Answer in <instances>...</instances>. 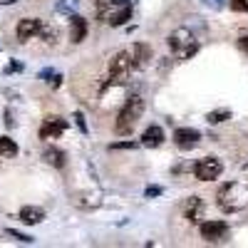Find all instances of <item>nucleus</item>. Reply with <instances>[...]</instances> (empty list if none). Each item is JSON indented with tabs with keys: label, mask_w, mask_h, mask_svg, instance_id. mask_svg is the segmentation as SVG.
<instances>
[{
	"label": "nucleus",
	"mask_w": 248,
	"mask_h": 248,
	"mask_svg": "<svg viewBox=\"0 0 248 248\" xmlns=\"http://www.w3.org/2000/svg\"><path fill=\"white\" fill-rule=\"evenodd\" d=\"M201 199L199 196H191L189 203H186V218H191V221H199V214H201Z\"/></svg>",
	"instance_id": "dca6fc26"
},
{
	"label": "nucleus",
	"mask_w": 248,
	"mask_h": 248,
	"mask_svg": "<svg viewBox=\"0 0 248 248\" xmlns=\"http://www.w3.org/2000/svg\"><path fill=\"white\" fill-rule=\"evenodd\" d=\"M97 15L109 25H124L132 17V5L129 3H114V0H99L97 3Z\"/></svg>",
	"instance_id": "7ed1b4c3"
},
{
	"label": "nucleus",
	"mask_w": 248,
	"mask_h": 248,
	"mask_svg": "<svg viewBox=\"0 0 248 248\" xmlns=\"http://www.w3.org/2000/svg\"><path fill=\"white\" fill-rule=\"evenodd\" d=\"M201 3H203L206 8H211V10H221V8L226 5V0H201Z\"/></svg>",
	"instance_id": "4be33fe9"
},
{
	"label": "nucleus",
	"mask_w": 248,
	"mask_h": 248,
	"mask_svg": "<svg viewBox=\"0 0 248 248\" xmlns=\"http://www.w3.org/2000/svg\"><path fill=\"white\" fill-rule=\"evenodd\" d=\"M40 37H43V40H47V43H55L57 30H55V28H47V25H43V28H40Z\"/></svg>",
	"instance_id": "aec40b11"
},
{
	"label": "nucleus",
	"mask_w": 248,
	"mask_h": 248,
	"mask_svg": "<svg viewBox=\"0 0 248 248\" xmlns=\"http://www.w3.org/2000/svg\"><path fill=\"white\" fill-rule=\"evenodd\" d=\"M169 47H171V52H174L176 60H189L199 50V45H196V40H194V35H191L189 28H176L169 35Z\"/></svg>",
	"instance_id": "20e7f679"
},
{
	"label": "nucleus",
	"mask_w": 248,
	"mask_h": 248,
	"mask_svg": "<svg viewBox=\"0 0 248 248\" xmlns=\"http://www.w3.org/2000/svg\"><path fill=\"white\" fill-rule=\"evenodd\" d=\"M221 171H223V164H221V159H216V156H203V159L196 161V167H194V174H196L199 181L218 179Z\"/></svg>",
	"instance_id": "423d86ee"
},
{
	"label": "nucleus",
	"mask_w": 248,
	"mask_h": 248,
	"mask_svg": "<svg viewBox=\"0 0 248 248\" xmlns=\"http://www.w3.org/2000/svg\"><path fill=\"white\" fill-rule=\"evenodd\" d=\"M132 52H117L114 60L109 62V82L107 85H124L132 75Z\"/></svg>",
	"instance_id": "39448f33"
},
{
	"label": "nucleus",
	"mask_w": 248,
	"mask_h": 248,
	"mask_svg": "<svg viewBox=\"0 0 248 248\" xmlns=\"http://www.w3.org/2000/svg\"><path fill=\"white\" fill-rule=\"evenodd\" d=\"M65 129H67V122H65V119H60V117H47L45 124H43V129H40V137H43V139H57Z\"/></svg>",
	"instance_id": "9d476101"
},
{
	"label": "nucleus",
	"mask_w": 248,
	"mask_h": 248,
	"mask_svg": "<svg viewBox=\"0 0 248 248\" xmlns=\"http://www.w3.org/2000/svg\"><path fill=\"white\" fill-rule=\"evenodd\" d=\"M159 194H161L159 186H149V189H147V196H159Z\"/></svg>",
	"instance_id": "cd10ccee"
},
{
	"label": "nucleus",
	"mask_w": 248,
	"mask_h": 248,
	"mask_svg": "<svg viewBox=\"0 0 248 248\" xmlns=\"http://www.w3.org/2000/svg\"><path fill=\"white\" fill-rule=\"evenodd\" d=\"M20 70H23V65H20V62H13V65L5 67V72H20Z\"/></svg>",
	"instance_id": "bb28decb"
},
{
	"label": "nucleus",
	"mask_w": 248,
	"mask_h": 248,
	"mask_svg": "<svg viewBox=\"0 0 248 248\" xmlns=\"http://www.w3.org/2000/svg\"><path fill=\"white\" fill-rule=\"evenodd\" d=\"M112 149H134L132 141H119V144H112Z\"/></svg>",
	"instance_id": "393cba45"
},
{
	"label": "nucleus",
	"mask_w": 248,
	"mask_h": 248,
	"mask_svg": "<svg viewBox=\"0 0 248 248\" xmlns=\"http://www.w3.org/2000/svg\"><path fill=\"white\" fill-rule=\"evenodd\" d=\"M161 141H164V129L161 127H156V124H152V127L141 134V144L144 147H161Z\"/></svg>",
	"instance_id": "f8f14e48"
},
{
	"label": "nucleus",
	"mask_w": 248,
	"mask_h": 248,
	"mask_svg": "<svg viewBox=\"0 0 248 248\" xmlns=\"http://www.w3.org/2000/svg\"><path fill=\"white\" fill-rule=\"evenodd\" d=\"M216 199H218L221 211H226V214L243 211L246 206H248V184H243V181H229V184H223Z\"/></svg>",
	"instance_id": "f257e3e1"
},
{
	"label": "nucleus",
	"mask_w": 248,
	"mask_h": 248,
	"mask_svg": "<svg viewBox=\"0 0 248 248\" xmlns=\"http://www.w3.org/2000/svg\"><path fill=\"white\" fill-rule=\"evenodd\" d=\"M226 236H229V223L226 221H206V223H201V238L223 241Z\"/></svg>",
	"instance_id": "0eeeda50"
},
{
	"label": "nucleus",
	"mask_w": 248,
	"mask_h": 248,
	"mask_svg": "<svg viewBox=\"0 0 248 248\" xmlns=\"http://www.w3.org/2000/svg\"><path fill=\"white\" fill-rule=\"evenodd\" d=\"M43 159H45L47 164H52V167H57V169L65 167V154H62L60 149H45Z\"/></svg>",
	"instance_id": "2eb2a0df"
},
{
	"label": "nucleus",
	"mask_w": 248,
	"mask_h": 248,
	"mask_svg": "<svg viewBox=\"0 0 248 248\" xmlns=\"http://www.w3.org/2000/svg\"><path fill=\"white\" fill-rule=\"evenodd\" d=\"M199 139H201L199 129H191V127H181V129L174 132V141H176V147H181V149H191V147H196Z\"/></svg>",
	"instance_id": "1a4fd4ad"
},
{
	"label": "nucleus",
	"mask_w": 248,
	"mask_h": 248,
	"mask_svg": "<svg viewBox=\"0 0 248 248\" xmlns=\"http://www.w3.org/2000/svg\"><path fill=\"white\" fill-rule=\"evenodd\" d=\"M10 3H15V0H0V5H10Z\"/></svg>",
	"instance_id": "c756f323"
},
{
	"label": "nucleus",
	"mask_w": 248,
	"mask_h": 248,
	"mask_svg": "<svg viewBox=\"0 0 248 248\" xmlns=\"http://www.w3.org/2000/svg\"><path fill=\"white\" fill-rule=\"evenodd\" d=\"M114 3H129V0H114Z\"/></svg>",
	"instance_id": "7c9ffc66"
},
{
	"label": "nucleus",
	"mask_w": 248,
	"mask_h": 248,
	"mask_svg": "<svg viewBox=\"0 0 248 248\" xmlns=\"http://www.w3.org/2000/svg\"><path fill=\"white\" fill-rule=\"evenodd\" d=\"M8 236H13V238H17V241H23V243H32V238H30V236L20 233V231H13V229H8Z\"/></svg>",
	"instance_id": "5701e85b"
},
{
	"label": "nucleus",
	"mask_w": 248,
	"mask_h": 248,
	"mask_svg": "<svg viewBox=\"0 0 248 248\" xmlns=\"http://www.w3.org/2000/svg\"><path fill=\"white\" fill-rule=\"evenodd\" d=\"M17 154V144L10 137H0V156H15Z\"/></svg>",
	"instance_id": "f3484780"
},
{
	"label": "nucleus",
	"mask_w": 248,
	"mask_h": 248,
	"mask_svg": "<svg viewBox=\"0 0 248 248\" xmlns=\"http://www.w3.org/2000/svg\"><path fill=\"white\" fill-rule=\"evenodd\" d=\"M75 8H77V0H60V3H57V10L60 13H67V15H72Z\"/></svg>",
	"instance_id": "6ab92c4d"
},
{
	"label": "nucleus",
	"mask_w": 248,
	"mask_h": 248,
	"mask_svg": "<svg viewBox=\"0 0 248 248\" xmlns=\"http://www.w3.org/2000/svg\"><path fill=\"white\" fill-rule=\"evenodd\" d=\"M229 117H231L229 109H216V112H209V117H206V119H209V124H221V122H226Z\"/></svg>",
	"instance_id": "a211bd4d"
},
{
	"label": "nucleus",
	"mask_w": 248,
	"mask_h": 248,
	"mask_svg": "<svg viewBox=\"0 0 248 248\" xmlns=\"http://www.w3.org/2000/svg\"><path fill=\"white\" fill-rule=\"evenodd\" d=\"M40 28H43V23H40L37 17H23L17 23V40L20 43H28V40H32L35 35H40Z\"/></svg>",
	"instance_id": "6e6552de"
},
{
	"label": "nucleus",
	"mask_w": 248,
	"mask_h": 248,
	"mask_svg": "<svg viewBox=\"0 0 248 248\" xmlns=\"http://www.w3.org/2000/svg\"><path fill=\"white\" fill-rule=\"evenodd\" d=\"M238 47H241V52H243V55H248V35L238 40Z\"/></svg>",
	"instance_id": "a878e982"
},
{
	"label": "nucleus",
	"mask_w": 248,
	"mask_h": 248,
	"mask_svg": "<svg viewBox=\"0 0 248 248\" xmlns=\"http://www.w3.org/2000/svg\"><path fill=\"white\" fill-rule=\"evenodd\" d=\"M231 10H236V13H248V0H231Z\"/></svg>",
	"instance_id": "412c9836"
},
{
	"label": "nucleus",
	"mask_w": 248,
	"mask_h": 248,
	"mask_svg": "<svg viewBox=\"0 0 248 248\" xmlns=\"http://www.w3.org/2000/svg\"><path fill=\"white\" fill-rule=\"evenodd\" d=\"M87 35V20L79 17V15H72V23H70V40L72 43H82Z\"/></svg>",
	"instance_id": "9b49d317"
},
{
	"label": "nucleus",
	"mask_w": 248,
	"mask_h": 248,
	"mask_svg": "<svg viewBox=\"0 0 248 248\" xmlns=\"http://www.w3.org/2000/svg\"><path fill=\"white\" fill-rule=\"evenodd\" d=\"M60 82H62V77H60V75H52V79H50V85H52V87H60Z\"/></svg>",
	"instance_id": "c85d7f7f"
},
{
	"label": "nucleus",
	"mask_w": 248,
	"mask_h": 248,
	"mask_svg": "<svg viewBox=\"0 0 248 248\" xmlns=\"http://www.w3.org/2000/svg\"><path fill=\"white\" fill-rule=\"evenodd\" d=\"M43 218H45V211L37 209V206H23V209H20V221L28 223V226H35Z\"/></svg>",
	"instance_id": "4468645a"
},
{
	"label": "nucleus",
	"mask_w": 248,
	"mask_h": 248,
	"mask_svg": "<svg viewBox=\"0 0 248 248\" xmlns=\"http://www.w3.org/2000/svg\"><path fill=\"white\" fill-rule=\"evenodd\" d=\"M75 119H77V127L87 134V124H85V117H82V112H77V114H75Z\"/></svg>",
	"instance_id": "b1692460"
},
{
	"label": "nucleus",
	"mask_w": 248,
	"mask_h": 248,
	"mask_svg": "<svg viewBox=\"0 0 248 248\" xmlns=\"http://www.w3.org/2000/svg\"><path fill=\"white\" fill-rule=\"evenodd\" d=\"M149 60H152V47H149V45L137 43V45L132 47V62H134V67H144Z\"/></svg>",
	"instance_id": "ddd939ff"
},
{
	"label": "nucleus",
	"mask_w": 248,
	"mask_h": 248,
	"mask_svg": "<svg viewBox=\"0 0 248 248\" xmlns=\"http://www.w3.org/2000/svg\"><path fill=\"white\" fill-rule=\"evenodd\" d=\"M141 112H144V99H141L139 94L129 97V99H127V105H124L122 112L117 114V124H114L117 134H129V132L134 129V124L139 122Z\"/></svg>",
	"instance_id": "f03ea898"
}]
</instances>
